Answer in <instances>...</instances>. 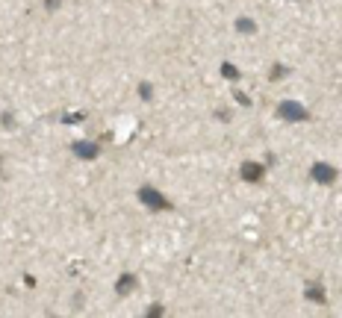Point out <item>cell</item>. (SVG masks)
<instances>
[{
  "mask_svg": "<svg viewBox=\"0 0 342 318\" xmlns=\"http://www.w3.org/2000/svg\"><path fill=\"white\" fill-rule=\"evenodd\" d=\"M221 71H224V74H227V80H236V77H239V74H236V68H233V65H224Z\"/></svg>",
  "mask_w": 342,
  "mask_h": 318,
  "instance_id": "7",
  "label": "cell"
},
{
  "mask_svg": "<svg viewBox=\"0 0 342 318\" xmlns=\"http://www.w3.org/2000/svg\"><path fill=\"white\" fill-rule=\"evenodd\" d=\"M277 115L286 118V121H307V118H310V112L304 109L301 103H295V100H283V103L277 106Z\"/></svg>",
  "mask_w": 342,
  "mask_h": 318,
  "instance_id": "1",
  "label": "cell"
},
{
  "mask_svg": "<svg viewBox=\"0 0 342 318\" xmlns=\"http://www.w3.org/2000/svg\"><path fill=\"white\" fill-rule=\"evenodd\" d=\"M307 295H310V298H316V301H325V295L319 292V286H310V292H307Z\"/></svg>",
  "mask_w": 342,
  "mask_h": 318,
  "instance_id": "9",
  "label": "cell"
},
{
  "mask_svg": "<svg viewBox=\"0 0 342 318\" xmlns=\"http://www.w3.org/2000/svg\"><path fill=\"white\" fill-rule=\"evenodd\" d=\"M242 177H245V180H251V183H257L260 177H262V165H257V162H245V165H242Z\"/></svg>",
  "mask_w": 342,
  "mask_h": 318,
  "instance_id": "5",
  "label": "cell"
},
{
  "mask_svg": "<svg viewBox=\"0 0 342 318\" xmlns=\"http://www.w3.org/2000/svg\"><path fill=\"white\" fill-rule=\"evenodd\" d=\"M310 174H313V180H316V183H333V180H336V168H330V165H325V162L313 165V168H310Z\"/></svg>",
  "mask_w": 342,
  "mask_h": 318,
  "instance_id": "3",
  "label": "cell"
},
{
  "mask_svg": "<svg viewBox=\"0 0 342 318\" xmlns=\"http://www.w3.org/2000/svg\"><path fill=\"white\" fill-rule=\"evenodd\" d=\"M74 153L83 156V159H95L98 156V148L92 145V141H77V145H74Z\"/></svg>",
  "mask_w": 342,
  "mask_h": 318,
  "instance_id": "4",
  "label": "cell"
},
{
  "mask_svg": "<svg viewBox=\"0 0 342 318\" xmlns=\"http://www.w3.org/2000/svg\"><path fill=\"white\" fill-rule=\"evenodd\" d=\"M133 283H136L133 277H121V280H118V292H121V295H124V292H133Z\"/></svg>",
  "mask_w": 342,
  "mask_h": 318,
  "instance_id": "6",
  "label": "cell"
},
{
  "mask_svg": "<svg viewBox=\"0 0 342 318\" xmlns=\"http://www.w3.org/2000/svg\"><path fill=\"white\" fill-rule=\"evenodd\" d=\"M236 27H239V30H245V32H254V24H251V21H242V18H239V21H236Z\"/></svg>",
  "mask_w": 342,
  "mask_h": 318,
  "instance_id": "8",
  "label": "cell"
},
{
  "mask_svg": "<svg viewBox=\"0 0 342 318\" xmlns=\"http://www.w3.org/2000/svg\"><path fill=\"white\" fill-rule=\"evenodd\" d=\"M139 195H142V203H145V206H150V209H168V206H171V203L157 192V189H142Z\"/></svg>",
  "mask_w": 342,
  "mask_h": 318,
  "instance_id": "2",
  "label": "cell"
}]
</instances>
